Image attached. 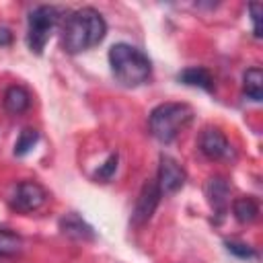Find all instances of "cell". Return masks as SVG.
<instances>
[{
	"label": "cell",
	"instance_id": "obj_1",
	"mask_svg": "<svg viewBox=\"0 0 263 263\" xmlns=\"http://www.w3.org/2000/svg\"><path fill=\"white\" fill-rule=\"evenodd\" d=\"M107 35V23L103 14L92 6L72 10L62 25V47L68 53H82L99 45Z\"/></svg>",
	"mask_w": 263,
	"mask_h": 263
},
{
	"label": "cell",
	"instance_id": "obj_2",
	"mask_svg": "<svg viewBox=\"0 0 263 263\" xmlns=\"http://www.w3.org/2000/svg\"><path fill=\"white\" fill-rule=\"evenodd\" d=\"M109 66H111V74L113 78L127 88H136L144 82H148V78L152 76V62L150 58L129 45V43H115L109 49Z\"/></svg>",
	"mask_w": 263,
	"mask_h": 263
},
{
	"label": "cell",
	"instance_id": "obj_3",
	"mask_svg": "<svg viewBox=\"0 0 263 263\" xmlns=\"http://www.w3.org/2000/svg\"><path fill=\"white\" fill-rule=\"evenodd\" d=\"M191 121L193 109L187 103H162L152 109L148 117V129L158 142L171 144Z\"/></svg>",
	"mask_w": 263,
	"mask_h": 263
},
{
	"label": "cell",
	"instance_id": "obj_4",
	"mask_svg": "<svg viewBox=\"0 0 263 263\" xmlns=\"http://www.w3.org/2000/svg\"><path fill=\"white\" fill-rule=\"evenodd\" d=\"M58 21H60V10L55 6L41 4L31 10L29 21H27V45L33 53L37 55L43 53Z\"/></svg>",
	"mask_w": 263,
	"mask_h": 263
},
{
	"label": "cell",
	"instance_id": "obj_5",
	"mask_svg": "<svg viewBox=\"0 0 263 263\" xmlns=\"http://www.w3.org/2000/svg\"><path fill=\"white\" fill-rule=\"evenodd\" d=\"M45 201H47V193L37 181H21L10 195V208L21 214H31L39 210Z\"/></svg>",
	"mask_w": 263,
	"mask_h": 263
},
{
	"label": "cell",
	"instance_id": "obj_6",
	"mask_svg": "<svg viewBox=\"0 0 263 263\" xmlns=\"http://www.w3.org/2000/svg\"><path fill=\"white\" fill-rule=\"evenodd\" d=\"M187 181L185 168L168 154H162L158 160V175H156V185L162 195L177 193Z\"/></svg>",
	"mask_w": 263,
	"mask_h": 263
},
{
	"label": "cell",
	"instance_id": "obj_7",
	"mask_svg": "<svg viewBox=\"0 0 263 263\" xmlns=\"http://www.w3.org/2000/svg\"><path fill=\"white\" fill-rule=\"evenodd\" d=\"M160 197H162V193H160L156 181H150L148 179L142 185L140 195L136 199V205H134V212H132V224L140 226V224L148 222L152 218V214L156 212V208L160 203Z\"/></svg>",
	"mask_w": 263,
	"mask_h": 263
},
{
	"label": "cell",
	"instance_id": "obj_8",
	"mask_svg": "<svg viewBox=\"0 0 263 263\" xmlns=\"http://www.w3.org/2000/svg\"><path fill=\"white\" fill-rule=\"evenodd\" d=\"M199 150L210 160H226L232 156V146L218 127H205L199 134Z\"/></svg>",
	"mask_w": 263,
	"mask_h": 263
},
{
	"label": "cell",
	"instance_id": "obj_9",
	"mask_svg": "<svg viewBox=\"0 0 263 263\" xmlns=\"http://www.w3.org/2000/svg\"><path fill=\"white\" fill-rule=\"evenodd\" d=\"M203 193L208 197L210 208L218 218H222L228 212L230 205V185L224 177H210L203 185Z\"/></svg>",
	"mask_w": 263,
	"mask_h": 263
},
{
	"label": "cell",
	"instance_id": "obj_10",
	"mask_svg": "<svg viewBox=\"0 0 263 263\" xmlns=\"http://www.w3.org/2000/svg\"><path fill=\"white\" fill-rule=\"evenodd\" d=\"M60 230L64 236L72 240H95V230L90 224H86L76 212H68L66 216L60 218Z\"/></svg>",
	"mask_w": 263,
	"mask_h": 263
},
{
	"label": "cell",
	"instance_id": "obj_11",
	"mask_svg": "<svg viewBox=\"0 0 263 263\" xmlns=\"http://www.w3.org/2000/svg\"><path fill=\"white\" fill-rule=\"evenodd\" d=\"M2 105L10 115H21L31 107V95H29V90L25 86L12 84V86H8L4 90Z\"/></svg>",
	"mask_w": 263,
	"mask_h": 263
},
{
	"label": "cell",
	"instance_id": "obj_12",
	"mask_svg": "<svg viewBox=\"0 0 263 263\" xmlns=\"http://www.w3.org/2000/svg\"><path fill=\"white\" fill-rule=\"evenodd\" d=\"M179 82L187 84V86H197V88H203L208 92L214 90V78L210 74V70H205L203 66H193V68H185L179 76Z\"/></svg>",
	"mask_w": 263,
	"mask_h": 263
},
{
	"label": "cell",
	"instance_id": "obj_13",
	"mask_svg": "<svg viewBox=\"0 0 263 263\" xmlns=\"http://www.w3.org/2000/svg\"><path fill=\"white\" fill-rule=\"evenodd\" d=\"M232 214L234 218L240 222V224H251L257 220L259 216V203L257 199H253L251 195H245V197H238L232 201Z\"/></svg>",
	"mask_w": 263,
	"mask_h": 263
},
{
	"label": "cell",
	"instance_id": "obj_14",
	"mask_svg": "<svg viewBox=\"0 0 263 263\" xmlns=\"http://www.w3.org/2000/svg\"><path fill=\"white\" fill-rule=\"evenodd\" d=\"M242 90L251 101L263 99V72H261V68L253 66L242 74Z\"/></svg>",
	"mask_w": 263,
	"mask_h": 263
},
{
	"label": "cell",
	"instance_id": "obj_15",
	"mask_svg": "<svg viewBox=\"0 0 263 263\" xmlns=\"http://www.w3.org/2000/svg\"><path fill=\"white\" fill-rule=\"evenodd\" d=\"M21 249H23V238L10 228H0V257H12L21 253Z\"/></svg>",
	"mask_w": 263,
	"mask_h": 263
},
{
	"label": "cell",
	"instance_id": "obj_16",
	"mask_svg": "<svg viewBox=\"0 0 263 263\" xmlns=\"http://www.w3.org/2000/svg\"><path fill=\"white\" fill-rule=\"evenodd\" d=\"M37 142H39V132L33 129V127H25V129L18 134L16 142H14V156H25V154H29V152L35 148Z\"/></svg>",
	"mask_w": 263,
	"mask_h": 263
},
{
	"label": "cell",
	"instance_id": "obj_17",
	"mask_svg": "<svg viewBox=\"0 0 263 263\" xmlns=\"http://www.w3.org/2000/svg\"><path fill=\"white\" fill-rule=\"evenodd\" d=\"M117 160H119V156H117V152L115 154H111L101 166H99V171L95 173V179H99V181H111V177L115 175V171H117Z\"/></svg>",
	"mask_w": 263,
	"mask_h": 263
},
{
	"label": "cell",
	"instance_id": "obj_18",
	"mask_svg": "<svg viewBox=\"0 0 263 263\" xmlns=\"http://www.w3.org/2000/svg\"><path fill=\"white\" fill-rule=\"evenodd\" d=\"M226 249H228V253H232V255H236V257H240V259L257 257V253H255L253 247H249V245H245V242H238V240H228V242H226Z\"/></svg>",
	"mask_w": 263,
	"mask_h": 263
},
{
	"label": "cell",
	"instance_id": "obj_19",
	"mask_svg": "<svg viewBox=\"0 0 263 263\" xmlns=\"http://www.w3.org/2000/svg\"><path fill=\"white\" fill-rule=\"evenodd\" d=\"M249 12H251V21H253V35L259 39L261 37V14H263V8L259 2H251L249 4Z\"/></svg>",
	"mask_w": 263,
	"mask_h": 263
},
{
	"label": "cell",
	"instance_id": "obj_20",
	"mask_svg": "<svg viewBox=\"0 0 263 263\" xmlns=\"http://www.w3.org/2000/svg\"><path fill=\"white\" fill-rule=\"evenodd\" d=\"M10 43H12V33H10V29L4 27V25H0V47H6V45H10Z\"/></svg>",
	"mask_w": 263,
	"mask_h": 263
}]
</instances>
